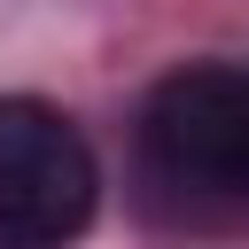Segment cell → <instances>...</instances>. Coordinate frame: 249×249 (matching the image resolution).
I'll list each match as a JSON object with an SVG mask.
<instances>
[{
    "instance_id": "6da1fadb",
    "label": "cell",
    "mask_w": 249,
    "mask_h": 249,
    "mask_svg": "<svg viewBox=\"0 0 249 249\" xmlns=\"http://www.w3.org/2000/svg\"><path fill=\"white\" fill-rule=\"evenodd\" d=\"M148 171L187 202L249 210V62H187L148 93Z\"/></svg>"
},
{
    "instance_id": "7a4b0ae2",
    "label": "cell",
    "mask_w": 249,
    "mask_h": 249,
    "mask_svg": "<svg viewBox=\"0 0 249 249\" xmlns=\"http://www.w3.org/2000/svg\"><path fill=\"white\" fill-rule=\"evenodd\" d=\"M101 163L86 132L31 93L0 101V241L8 249H70L93 226Z\"/></svg>"
}]
</instances>
